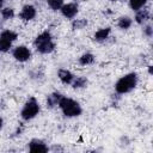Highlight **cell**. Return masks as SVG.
Returning <instances> with one entry per match:
<instances>
[{
    "instance_id": "cell-18",
    "label": "cell",
    "mask_w": 153,
    "mask_h": 153,
    "mask_svg": "<svg viewBox=\"0 0 153 153\" xmlns=\"http://www.w3.org/2000/svg\"><path fill=\"white\" fill-rule=\"evenodd\" d=\"M146 2H147V0H129L128 1L129 7L133 11H139L140 8H142L146 5Z\"/></svg>"
},
{
    "instance_id": "cell-7",
    "label": "cell",
    "mask_w": 153,
    "mask_h": 153,
    "mask_svg": "<svg viewBox=\"0 0 153 153\" xmlns=\"http://www.w3.org/2000/svg\"><path fill=\"white\" fill-rule=\"evenodd\" d=\"M29 151L32 153H47L49 151V147L45 145L44 141L39 139H32L29 142Z\"/></svg>"
},
{
    "instance_id": "cell-25",
    "label": "cell",
    "mask_w": 153,
    "mask_h": 153,
    "mask_svg": "<svg viewBox=\"0 0 153 153\" xmlns=\"http://www.w3.org/2000/svg\"><path fill=\"white\" fill-rule=\"evenodd\" d=\"M2 124H4V121H2V118L0 117V130H1V128H2Z\"/></svg>"
},
{
    "instance_id": "cell-27",
    "label": "cell",
    "mask_w": 153,
    "mask_h": 153,
    "mask_svg": "<svg viewBox=\"0 0 153 153\" xmlns=\"http://www.w3.org/2000/svg\"><path fill=\"white\" fill-rule=\"evenodd\" d=\"M4 1H5V0H0V10H1V7H2V5H4Z\"/></svg>"
},
{
    "instance_id": "cell-14",
    "label": "cell",
    "mask_w": 153,
    "mask_h": 153,
    "mask_svg": "<svg viewBox=\"0 0 153 153\" xmlns=\"http://www.w3.org/2000/svg\"><path fill=\"white\" fill-rule=\"evenodd\" d=\"M87 85V79L85 76H76L74 78V80L72 81V87L74 90H79V88H84Z\"/></svg>"
},
{
    "instance_id": "cell-1",
    "label": "cell",
    "mask_w": 153,
    "mask_h": 153,
    "mask_svg": "<svg viewBox=\"0 0 153 153\" xmlns=\"http://www.w3.org/2000/svg\"><path fill=\"white\" fill-rule=\"evenodd\" d=\"M137 81H139V76L136 73H134V72L128 73L117 80V82L115 84V91L118 94L128 93L136 87Z\"/></svg>"
},
{
    "instance_id": "cell-4",
    "label": "cell",
    "mask_w": 153,
    "mask_h": 153,
    "mask_svg": "<svg viewBox=\"0 0 153 153\" xmlns=\"http://www.w3.org/2000/svg\"><path fill=\"white\" fill-rule=\"evenodd\" d=\"M38 112H39V104L35 97H31L24 104V106L20 111V116L24 121H30V120L35 118L38 115Z\"/></svg>"
},
{
    "instance_id": "cell-21",
    "label": "cell",
    "mask_w": 153,
    "mask_h": 153,
    "mask_svg": "<svg viewBox=\"0 0 153 153\" xmlns=\"http://www.w3.org/2000/svg\"><path fill=\"white\" fill-rule=\"evenodd\" d=\"M12 48V42L0 37V51L1 53H7Z\"/></svg>"
},
{
    "instance_id": "cell-6",
    "label": "cell",
    "mask_w": 153,
    "mask_h": 153,
    "mask_svg": "<svg viewBox=\"0 0 153 153\" xmlns=\"http://www.w3.org/2000/svg\"><path fill=\"white\" fill-rule=\"evenodd\" d=\"M60 11L65 18L73 19L78 14L79 7H78V4H75V2H68V4H63V6L60 8Z\"/></svg>"
},
{
    "instance_id": "cell-24",
    "label": "cell",
    "mask_w": 153,
    "mask_h": 153,
    "mask_svg": "<svg viewBox=\"0 0 153 153\" xmlns=\"http://www.w3.org/2000/svg\"><path fill=\"white\" fill-rule=\"evenodd\" d=\"M152 73H153V71H152V66H148V74L152 75Z\"/></svg>"
},
{
    "instance_id": "cell-16",
    "label": "cell",
    "mask_w": 153,
    "mask_h": 153,
    "mask_svg": "<svg viewBox=\"0 0 153 153\" xmlns=\"http://www.w3.org/2000/svg\"><path fill=\"white\" fill-rule=\"evenodd\" d=\"M0 37H2V38H5V39H7V41H10V42L13 43V42L18 38V33L8 29V30H4V31L0 33Z\"/></svg>"
},
{
    "instance_id": "cell-19",
    "label": "cell",
    "mask_w": 153,
    "mask_h": 153,
    "mask_svg": "<svg viewBox=\"0 0 153 153\" xmlns=\"http://www.w3.org/2000/svg\"><path fill=\"white\" fill-rule=\"evenodd\" d=\"M1 17H2V19H5V20H8V19H12L13 17H14V10L12 8V7H5V8H2L1 10Z\"/></svg>"
},
{
    "instance_id": "cell-20",
    "label": "cell",
    "mask_w": 153,
    "mask_h": 153,
    "mask_svg": "<svg viewBox=\"0 0 153 153\" xmlns=\"http://www.w3.org/2000/svg\"><path fill=\"white\" fill-rule=\"evenodd\" d=\"M63 1L65 0H47V4L53 11H57L63 6Z\"/></svg>"
},
{
    "instance_id": "cell-23",
    "label": "cell",
    "mask_w": 153,
    "mask_h": 153,
    "mask_svg": "<svg viewBox=\"0 0 153 153\" xmlns=\"http://www.w3.org/2000/svg\"><path fill=\"white\" fill-rule=\"evenodd\" d=\"M51 149H53V151H62V148H61V147H57V146H53Z\"/></svg>"
},
{
    "instance_id": "cell-11",
    "label": "cell",
    "mask_w": 153,
    "mask_h": 153,
    "mask_svg": "<svg viewBox=\"0 0 153 153\" xmlns=\"http://www.w3.org/2000/svg\"><path fill=\"white\" fill-rule=\"evenodd\" d=\"M110 33H111V27H109V26L108 27H102V29H99V30H97L94 32L93 38L97 42H104V41H106L109 38Z\"/></svg>"
},
{
    "instance_id": "cell-17",
    "label": "cell",
    "mask_w": 153,
    "mask_h": 153,
    "mask_svg": "<svg viewBox=\"0 0 153 153\" xmlns=\"http://www.w3.org/2000/svg\"><path fill=\"white\" fill-rule=\"evenodd\" d=\"M87 26V19L80 18V19H74L72 22V29L73 30H81Z\"/></svg>"
},
{
    "instance_id": "cell-13",
    "label": "cell",
    "mask_w": 153,
    "mask_h": 153,
    "mask_svg": "<svg viewBox=\"0 0 153 153\" xmlns=\"http://www.w3.org/2000/svg\"><path fill=\"white\" fill-rule=\"evenodd\" d=\"M133 24V20L130 17H127V16H123V17H120L118 20H117V26L121 29V30H128Z\"/></svg>"
},
{
    "instance_id": "cell-2",
    "label": "cell",
    "mask_w": 153,
    "mask_h": 153,
    "mask_svg": "<svg viewBox=\"0 0 153 153\" xmlns=\"http://www.w3.org/2000/svg\"><path fill=\"white\" fill-rule=\"evenodd\" d=\"M35 48L39 54H50L55 49V43L49 31H43L35 38Z\"/></svg>"
},
{
    "instance_id": "cell-8",
    "label": "cell",
    "mask_w": 153,
    "mask_h": 153,
    "mask_svg": "<svg viewBox=\"0 0 153 153\" xmlns=\"http://www.w3.org/2000/svg\"><path fill=\"white\" fill-rule=\"evenodd\" d=\"M36 14H37V10H36L35 6L25 5V6H23V8L19 13V18L24 22H30L36 17Z\"/></svg>"
},
{
    "instance_id": "cell-15",
    "label": "cell",
    "mask_w": 153,
    "mask_h": 153,
    "mask_svg": "<svg viewBox=\"0 0 153 153\" xmlns=\"http://www.w3.org/2000/svg\"><path fill=\"white\" fill-rule=\"evenodd\" d=\"M94 62V55L91 54V53H86V54H82L80 57H79V63L81 66H87V65H92Z\"/></svg>"
},
{
    "instance_id": "cell-9",
    "label": "cell",
    "mask_w": 153,
    "mask_h": 153,
    "mask_svg": "<svg viewBox=\"0 0 153 153\" xmlns=\"http://www.w3.org/2000/svg\"><path fill=\"white\" fill-rule=\"evenodd\" d=\"M151 19V13H149V10L148 8H140L139 11H136V14H135V22L139 24V25H142L145 24L147 20Z\"/></svg>"
},
{
    "instance_id": "cell-5",
    "label": "cell",
    "mask_w": 153,
    "mask_h": 153,
    "mask_svg": "<svg viewBox=\"0 0 153 153\" xmlns=\"http://www.w3.org/2000/svg\"><path fill=\"white\" fill-rule=\"evenodd\" d=\"M12 55L19 62H26V61H29L31 59V51L25 45H18V47H16L13 49V51H12Z\"/></svg>"
},
{
    "instance_id": "cell-10",
    "label": "cell",
    "mask_w": 153,
    "mask_h": 153,
    "mask_svg": "<svg viewBox=\"0 0 153 153\" xmlns=\"http://www.w3.org/2000/svg\"><path fill=\"white\" fill-rule=\"evenodd\" d=\"M57 76H59V79H60V81L62 82V84H65V85H69V84H72V81L74 80V74L71 72V71H68V69H60L59 72H57Z\"/></svg>"
},
{
    "instance_id": "cell-26",
    "label": "cell",
    "mask_w": 153,
    "mask_h": 153,
    "mask_svg": "<svg viewBox=\"0 0 153 153\" xmlns=\"http://www.w3.org/2000/svg\"><path fill=\"white\" fill-rule=\"evenodd\" d=\"M75 4H78V2H81V1H86V0H73Z\"/></svg>"
},
{
    "instance_id": "cell-3",
    "label": "cell",
    "mask_w": 153,
    "mask_h": 153,
    "mask_svg": "<svg viewBox=\"0 0 153 153\" xmlns=\"http://www.w3.org/2000/svg\"><path fill=\"white\" fill-rule=\"evenodd\" d=\"M57 106L61 109L62 114L66 117H78L82 112V109H81V106H80V104L78 102H75L72 98L65 97V96H62V98L60 99Z\"/></svg>"
},
{
    "instance_id": "cell-12",
    "label": "cell",
    "mask_w": 153,
    "mask_h": 153,
    "mask_svg": "<svg viewBox=\"0 0 153 153\" xmlns=\"http://www.w3.org/2000/svg\"><path fill=\"white\" fill-rule=\"evenodd\" d=\"M61 98H62V94L60 92H53V93H50L48 96V98H47V108L53 109V108L57 106Z\"/></svg>"
},
{
    "instance_id": "cell-28",
    "label": "cell",
    "mask_w": 153,
    "mask_h": 153,
    "mask_svg": "<svg viewBox=\"0 0 153 153\" xmlns=\"http://www.w3.org/2000/svg\"><path fill=\"white\" fill-rule=\"evenodd\" d=\"M109 1H112V2H116V1H121V0H109Z\"/></svg>"
},
{
    "instance_id": "cell-22",
    "label": "cell",
    "mask_w": 153,
    "mask_h": 153,
    "mask_svg": "<svg viewBox=\"0 0 153 153\" xmlns=\"http://www.w3.org/2000/svg\"><path fill=\"white\" fill-rule=\"evenodd\" d=\"M142 32H143L145 36H147V37H152V36H153V29H152V25H146V26H143Z\"/></svg>"
}]
</instances>
